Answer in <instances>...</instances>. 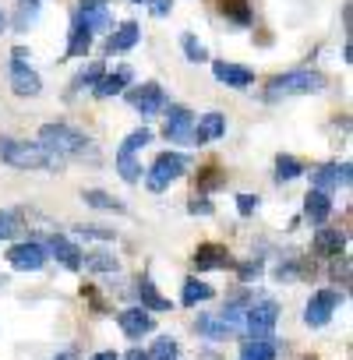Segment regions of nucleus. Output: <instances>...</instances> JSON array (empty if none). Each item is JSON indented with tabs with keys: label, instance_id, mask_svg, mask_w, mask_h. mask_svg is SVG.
<instances>
[{
	"label": "nucleus",
	"instance_id": "obj_1",
	"mask_svg": "<svg viewBox=\"0 0 353 360\" xmlns=\"http://www.w3.org/2000/svg\"><path fill=\"white\" fill-rule=\"evenodd\" d=\"M0 159L15 169H60L64 155H53L39 141H18V138H0Z\"/></svg>",
	"mask_w": 353,
	"mask_h": 360
},
{
	"label": "nucleus",
	"instance_id": "obj_2",
	"mask_svg": "<svg viewBox=\"0 0 353 360\" xmlns=\"http://www.w3.org/2000/svg\"><path fill=\"white\" fill-rule=\"evenodd\" d=\"M39 145L50 148L53 155H78V159L89 155V159H96L92 141H89L82 131L68 127V124H43V127H39Z\"/></svg>",
	"mask_w": 353,
	"mask_h": 360
},
{
	"label": "nucleus",
	"instance_id": "obj_3",
	"mask_svg": "<svg viewBox=\"0 0 353 360\" xmlns=\"http://www.w3.org/2000/svg\"><path fill=\"white\" fill-rule=\"evenodd\" d=\"M325 78L318 71H290V75H279L269 82L265 89V99L269 103H279V99H290V96H307V92H321Z\"/></svg>",
	"mask_w": 353,
	"mask_h": 360
},
{
	"label": "nucleus",
	"instance_id": "obj_4",
	"mask_svg": "<svg viewBox=\"0 0 353 360\" xmlns=\"http://www.w3.org/2000/svg\"><path fill=\"white\" fill-rule=\"evenodd\" d=\"M184 169H188V159L181 152H162V155H155L145 184H148V191H162V188L173 184L176 176H184Z\"/></svg>",
	"mask_w": 353,
	"mask_h": 360
},
{
	"label": "nucleus",
	"instance_id": "obj_5",
	"mask_svg": "<svg viewBox=\"0 0 353 360\" xmlns=\"http://www.w3.org/2000/svg\"><path fill=\"white\" fill-rule=\"evenodd\" d=\"M276 321H279V304H276V300H258V304H251V307L244 311V325H248L251 339L272 335Z\"/></svg>",
	"mask_w": 353,
	"mask_h": 360
},
{
	"label": "nucleus",
	"instance_id": "obj_6",
	"mask_svg": "<svg viewBox=\"0 0 353 360\" xmlns=\"http://www.w3.org/2000/svg\"><path fill=\"white\" fill-rule=\"evenodd\" d=\"M166 141L173 145H195L191 134H195V113L184 110V106H169L166 110V127H162Z\"/></svg>",
	"mask_w": 353,
	"mask_h": 360
},
{
	"label": "nucleus",
	"instance_id": "obj_7",
	"mask_svg": "<svg viewBox=\"0 0 353 360\" xmlns=\"http://www.w3.org/2000/svg\"><path fill=\"white\" fill-rule=\"evenodd\" d=\"M339 290H318L311 300H307V307H304V321L311 325V328H321V325H328V318L335 314V307H339Z\"/></svg>",
	"mask_w": 353,
	"mask_h": 360
},
{
	"label": "nucleus",
	"instance_id": "obj_8",
	"mask_svg": "<svg viewBox=\"0 0 353 360\" xmlns=\"http://www.w3.org/2000/svg\"><path fill=\"white\" fill-rule=\"evenodd\" d=\"M11 89H15L18 96H39V92H43V82H39V75L25 64V50H22V46L15 50V60H11Z\"/></svg>",
	"mask_w": 353,
	"mask_h": 360
},
{
	"label": "nucleus",
	"instance_id": "obj_9",
	"mask_svg": "<svg viewBox=\"0 0 353 360\" xmlns=\"http://www.w3.org/2000/svg\"><path fill=\"white\" fill-rule=\"evenodd\" d=\"M8 262L22 272H39L46 265V248L43 244H15L8 251Z\"/></svg>",
	"mask_w": 353,
	"mask_h": 360
},
{
	"label": "nucleus",
	"instance_id": "obj_10",
	"mask_svg": "<svg viewBox=\"0 0 353 360\" xmlns=\"http://www.w3.org/2000/svg\"><path fill=\"white\" fill-rule=\"evenodd\" d=\"M311 184H314V191H325V195L332 188H339V184H349V162H342V166H335V162L318 166L311 173Z\"/></svg>",
	"mask_w": 353,
	"mask_h": 360
},
{
	"label": "nucleus",
	"instance_id": "obj_11",
	"mask_svg": "<svg viewBox=\"0 0 353 360\" xmlns=\"http://www.w3.org/2000/svg\"><path fill=\"white\" fill-rule=\"evenodd\" d=\"M131 106H134L141 117H155V113L166 106V96H162V89H159L155 82H145L138 92H131Z\"/></svg>",
	"mask_w": 353,
	"mask_h": 360
},
{
	"label": "nucleus",
	"instance_id": "obj_12",
	"mask_svg": "<svg viewBox=\"0 0 353 360\" xmlns=\"http://www.w3.org/2000/svg\"><path fill=\"white\" fill-rule=\"evenodd\" d=\"M117 321H120V328H124L127 339H141V335L152 332V314L145 307H127V311L117 314Z\"/></svg>",
	"mask_w": 353,
	"mask_h": 360
},
{
	"label": "nucleus",
	"instance_id": "obj_13",
	"mask_svg": "<svg viewBox=\"0 0 353 360\" xmlns=\"http://www.w3.org/2000/svg\"><path fill=\"white\" fill-rule=\"evenodd\" d=\"M195 265H198L202 272H209V269H230L233 258H230V251H226L223 244H198Z\"/></svg>",
	"mask_w": 353,
	"mask_h": 360
},
{
	"label": "nucleus",
	"instance_id": "obj_14",
	"mask_svg": "<svg viewBox=\"0 0 353 360\" xmlns=\"http://www.w3.org/2000/svg\"><path fill=\"white\" fill-rule=\"evenodd\" d=\"M223 134H226V117H223V113H205V117H198L191 141H195V145H205V141H216V138H223Z\"/></svg>",
	"mask_w": 353,
	"mask_h": 360
},
{
	"label": "nucleus",
	"instance_id": "obj_15",
	"mask_svg": "<svg viewBox=\"0 0 353 360\" xmlns=\"http://www.w3.org/2000/svg\"><path fill=\"white\" fill-rule=\"evenodd\" d=\"M212 75H216L223 85H230V89H248V85L255 82V75H251L248 68H240V64H226V60H216V64H212Z\"/></svg>",
	"mask_w": 353,
	"mask_h": 360
},
{
	"label": "nucleus",
	"instance_id": "obj_16",
	"mask_svg": "<svg viewBox=\"0 0 353 360\" xmlns=\"http://www.w3.org/2000/svg\"><path fill=\"white\" fill-rule=\"evenodd\" d=\"M127 85H131V68H117L113 75H103L92 89H96L99 99H110V96H120Z\"/></svg>",
	"mask_w": 353,
	"mask_h": 360
},
{
	"label": "nucleus",
	"instance_id": "obj_17",
	"mask_svg": "<svg viewBox=\"0 0 353 360\" xmlns=\"http://www.w3.org/2000/svg\"><path fill=\"white\" fill-rule=\"evenodd\" d=\"M78 22H82L89 32H110V25H113V18H110L106 4H82Z\"/></svg>",
	"mask_w": 353,
	"mask_h": 360
},
{
	"label": "nucleus",
	"instance_id": "obj_18",
	"mask_svg": "<svg viewBox=\"0 0 353 360\" xmlns=\"http://www.w3.org/2000/svg\"><path fill=\"white\" fill-rule=\"evenodd\" d=\"M328 212H332V198H328L325 191H311V195L304 198V216H307L314 226H321V223L328 219Z\"/></svg>",
	"mask_w": 353,
	"mask_h": 360
},
{
	"label": "nucleus",
	"instance_id": "obj_19",
	"mask_svg": "<svg viewBox=\"0 0 353 360\" xmlns=\"http://www.w3.org/2000/svg\"><path fill=\"white\" fill-rule=\"evenodd\" d=\"M50 255H53L60 265H68V269H82V258H85L68 237H50Z\"/></svg>",
	"mask_w": 353,
	"mask_h": 360
},
{
	"label": "nucleus",
	"instance_id": "obj_20",
	"mask_svg": "<svg viewBox=\"0 0 353 360\" xmlns=\"http://www.w3.org/2000/svg\"><path fill=\"white\" fill-rule=\"evenodd\" d=\"M276 356H279V346H276L272 335L251 339V342H244V349H240V360H276Z\"/></svg>",
	"mask_w": 353,
	"mask_h": 360
},
{
	"label": "nucleus",
	"instance_id": "obj_21",
	"mask_svg": "<svg viewBox=\"0 0 353 360\" xmlns=\"http://www.w3.org/2000/svg\"><path fill=\"white\" fill-rule=\"evenodd\" d=\"M138 36H141L138 25H134V22H124V25L110 36V53H124V50H131V46L138 43Z\"/></svg>",
	"mask_w": 353,
	"mask_h": 360
},
{
	"label": "nucleus",
	"instance_id": "obj_22",
	"mask_svg": "<svg viewBox=\"0 0 353 360\" xmlns=\"http://www.w3.org/2000/svg\"><path fill=\"white\" fill-rule=\"evenodd\" d=\"M138 297H141V304H145V307H152V311H169V300L155 290V283H152L148 276L138 283Z\"/></svg>",
	"mask_w": 353,
	"mask_h": 360
},
{
	"label": "nucleus",
	"instance_id": "obj_23",
	"mask_svg": "<svg viewBox=\"0 0 353 360\" xmlns=\"http://www.w3.org/2000/svg\"><path fill=\"white\" fill-rule=\"evenodd\" d=\"M89 46H92V32L75 18V25H71V43H68V53L71 57H85L89 53Z\"/></svg>",
	"mask_w": 353,
	"mask_h": 360
},
{
	"label": "nucleus",
	"instance_id": "obj_24",
	"mask_svg": "<svg viewBox=\"0 0 353 360\" xmlns=\"http://www.w3.org/2000/svg\"><path fill=\"white\" fill-rule=\"evenodd\" d=\"M314 248H318L321 255H332V258H339V251L346 248V237H342L339 230H321V233L314 237Z\"/></svg>",
	"mask_w": 353,
	"mask_h": 360
},
{
	"label": "nucleus",
	"instance_id": "obj_25",
	"mask_svg": "<svg viewBox=\"0 0 353 360\" xmlns=\"http://www.w3.org/2000/svg\"><path fill=\"white\" fill-rule=\"evenodd\" d=\"M212 293H216V290H212L209 283H202V279H195V276H191V279L184 283V293H181V300H184L188 307H195V304H202V300H209Z\"/></svg>",
	"mask_w": 353,
	"mask_h": 360
},
{
	"label": "nucleus",
	"instance_id": "obj_26",
	"mask_svg": "<svg viewBox=\"0 0 353 360\" xmlns=\"http://www.w3.org/2000/svg\"><path fill=\"white\" fill-rule=\"evenodd\" d=\"M85 198V205H92V209H103V212H124V202H117L113 195H106V191H85L82 195Z\"/></svg>",
	"mask_w": 353,
	"mask_h": 360
},
{
	"label": "nucleus",
	"instance_id": "obj_27",
	"mask_svg": "<svg viewBox=\"0 0 353 360\" xmlns=\"http://www.w3.org/2000/svg\"><path fill=\"white\" fill-rule=\"evenodd\" d=\"M117 169H120V176L127 180V184H138L141 180V162L127 152H117Z\"/></svg>",
	"mask_w": 353,
	"mask_h": 360
},
{
	"label": "nucleus",
	"instance_id": "obj_28",
	"mask_svg": "<svg viewBox=\"0 0 353 360\" xmlns=\"http://www.w3.org/2000/svg\"><path fill=\"white\" fill-rule=\"evenodd\" d=\"M304 173V166L293 159V155H279L276 159V180L279 184H286V180H293V176H300Z\"/></svg>",
	"mask_w": 353,
	"mask_h": 360
},
{
	"label": "nucleus",
	"instance_id": "obj_29",
	"mask_svg": "<svg viewBox=\"0 0 353 360\" xmlns=\"http://www.w3.org/2000/svg\"><path fill=\"white\" fill-rule=\"evenodd\" d=\"M152 141V131L148 127H138V131H131L127 138H124V145H120V152H127V155H134L138 148H145Z\"/></svg>",
	"mask_w": 353,
	"mask_h": 360
},
{
	"label": "nucleus",
	"instance_id": "obj_30",
	"mask_svg": "<svg viewBox=\"0 0 353 360\" xmlns=\"http://www.w3.org/2000/svg\"><path fill=\"white\" fill-rule=\"evenodd\" d=\"M148 360H176V339H173V335L155 339V346H152Z\"/></svg>",
	"mask_w": 353,
	"mask_h": 360
},
{
	"label": "nucleus",
	"instance_id": "obj_31",
	"mask_svg": "<svg viewBox=\"0 0 353 360\" xmlns=\"http://www.w3.org/2000/svg\"><path fill=\"white\" fill-rule=\"evenodd\" d=\"M181 43H184V53H188V60H191V64H202V60H209L205 46H202V43H198L191 32H184V39H181Z\"/></svg>",
	"mask_w": 353,
	"mask_h": 360
},
{
	"label": "nucleus",
	"instance_id": "obj_32",
	"mask_svg": "<svg viewBox=\"0 0 353 360\" xmlns=\"http://www.w3.org/2000/svg\"><path fill=\"white\" fill-rule=\"evenodd\" d=\"M223 11H226L233 22H240V25H248V22H251V11H248L244 0H223Z\"/></svg>",
	"mask_w": 353,
	"mask_h": 360
},
{
	"label": "nucleus",
	"instance_id": "obj_33",
	"mask_svg": "<svg viewBox=\"0 0 353 360\" xmlns=\"http://www.w3.org/2000/svg\"><path fill=\"white\" fill-rule=\"evenodd\" d=\"M85 265H89V269H96V272H117V258H110L106 251L89 255V258H85Z\"/></svg>",
	"mask_w": 353,
	"mask_h": 360
},
{
	"label": "nucleus",
	"instance_id": "obj_34",
	"mask_svg": "<svg viewBox=\"0 0 353 360\" xmlns=\"http://www.w3.org/2000/svg\"><path fill=\"white\" fill-rule=\"evenodd\" d=\"M103 78V64H92V68H85L78 78H75V89H82V85H96Z\"/></svg>",
	"mask_w": 353,
	"mask_h": 360
},
{
	"label": "nucleus",
	"instance_id": "obj_35",
	"mask_svg": "<svg viewBox=\"0 0 353 360\" xmlns=\"http://www.w3.org/2000/svg\"><path fill=\"white\" fill-rule=\"evenodd\" d=\"M18 233V216L15 212H0V237H15Z\"/></svg>",
	"mask_w": 353,
	"mask_h": 360
},
{
	"label": "nucleus",
	"instance_id": "obj_36",
	"mask_svg": "<svg viewBox=\"0 0 353 360\" xmlns=\"http://www.w3.org/2000/svg\"><path fill=\"white\" fill-rule=\"evenodd\" d=\"M237 212H240V216L258 212V195H240V198H237Z\"/></svg>",
	"mask_w": 353,
	"mask_h": 360
},
{
	"label": "nucleus",
	"instance_id": "obj_37",
	"mask_svg": "<svg viewBox=\"0 0 353 360\" xmlns=\"http://www.w3.org/2000/svg\"><path fill=\"white\" fill-rule=\"evenodd\" d=\"M169 8H173V0H148V11H152L155 18H166Z\"/></svg>",
	"mask_w": 353,
	"mask_h": 360
},
{
	"label": "nucleus",
	"instance_id": "obj_38",
	"mask_svg": "<svg viewBox=\"0 0 353 360\" xmlns=\"http://www.w3.org/2000/svg\"><path fill=\"white\" fill-rule=\"evenodd\" d=\"M188 209H191V216H212V202L209 198H195Z\"/></svg>",
	"mask_w": 353,
	"mask_h": 360
},
{
	"label": "nucleus",
	"instance_id": "obj_39",
	"mask_svg": "<svg viewBox=\"0 0 353 360\" xmlns=\"http://www.w3.org/2000/svg\"><path fill=\"white\" fill-rule=\"evenodd\" d=\"M82 233L85 237H99V240H113V230H106V226H82Z\"/></svg>",
	"mask_w": 353,
	"mask_h": 360
},
{
	"label": "nucleus",
	"instance_id": "obj_40",
	"mask_svg": "<svg viewBox=\"0 0 353 360\" xmlns=\"http://www.w3.org/2000/svg\"><path fill=\"white\" fill-rule=\"evenodd\" d=\"M258 272H262V262H258V258H255V262H244V265H240V279H244V283H248V279H255Z\"/></svg>",
	"mask_w": 353,
	"mask_h": 360
},
{
	"label": "nucleus",
	"instance_id": "obj_41",
	"mask_svg": "<svg viewBox=\"0 0 353 360\" xmlns=\"http://www.w3.org/2000/svg\"><path fill=\"white\" fill-rule=\"evenodd\" d=\"M120 360H148V353H141V349H138V346H134V349H131V353H127V356H120Z\"/></svg>",
	"mask_w": 353,
	"mask_h": 360
},
{
	"label": "nucleus",
	"instance_id": "obj_42",
	"mask_svg": "<svg viewBox=\"0 0 353 360\" xmlns=\"http://www.w3.org/2000/svg\"><path fill=\"white\" fill-rule=\"evenodd\" d=\"M92 360H120V356H117V353H110V349H103V353H96Z\"/></svg>",
	"mask_w": 353,
	"mask_h": 360
},
{
	"label": "nucleus",
	"instance_id": "obj_43",
	"mask_svg": "<svg viewBox=\"0 0 353 360\" xmlns=\"http://www.w3.org/2000/svg\"><path fill=\"white\" fill-rule=\"evenodd\" d=\"M53 360H75V353H71V349H64V353H57Z\"/></svg>",
	"mask_w": 353,
	"mask_h": 360
},
{
	"label": "nucleus",
	"instance_id": "obj_44",
	"mask_svg": "<svg viewBox=\"0 0 353 360\" xmlns=\"http://www.w3.org/2000/svg\"><path fill=\"white\" fill-rule=\"evenodd\" d=\"M85 4H106V0H85Z\"/></svg>",
	"mask_w": 353,
	"mask_h": 360
},
{
	"label": "nucleus",
	"instance_id": "obj_45",
	"mask_svg": "<svg viewBox=\"0 0 353 360\" xmlns=\"http://www.w3.org/2000/svg\"><path fill=\"white\" fill-rule=\"evenodd\" d=\"M4 25H8V22H4V15H0V32H4Z\"/></svg>",
	"mask_w": 353,
	"mask_h": 360
}]
</instances>
